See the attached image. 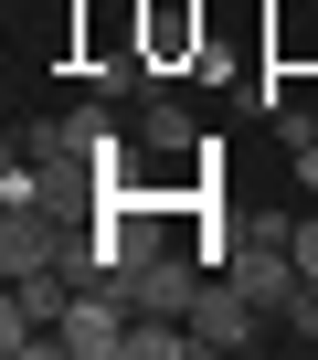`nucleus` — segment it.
<instances>
[{"instance_id": "obj_8", "label": "nucleus", "mask_w": 318, "mask_h": 360, "mask_svg": "<svg viewBox=\"0 0 318 360\" xmlns=\"http://www.w3.org/2000/svg\"><path fill=\"white\" fill-rule=\"evenodd\" d=\"M297 180H307V191H318V127L297 138Z\"/></svg>"}, {"instance_id": "obj_4", "label": "nucleus", "mask_w": 318, "mask_h": 360, "mask_svg": "<svg viewBox=\"0 0 318 360\" xmlns=\"http://www.w3.org/2000/svg\"><path fill=\"white\" fill-rule=\"evenodd\" d=\"M64 212H11V223H0V265H11V276H43V265H64Z\"/></svg>"}, {"instance_id": "obj_1", "label": "nucleus", "mask_w": 318, "mask_h": 360, "mask_svg": "<svg viewBox=\"0 0 318 360\" xmlns=\"http://www.w3.org/2000/svg\"><path fill=\"white\" fill-rule=\"evenodd\" d=\"M127 328H138V307H127V286L106 276V286H75V307H64V349L75 360H127Z\"/></svg>"}, {"instance_id": "obj_9", "label": "nucleus", "mask_w": 318, "mask_h": 360, "mask_svg": "<svg viewBox=\"0 0 318 360\" xmlns=\"http://www.w3.org/2000/svg\"><path fill=\"white\" fill-rule=\"evenodd\" d=\"M307 11H318V0H307Z\"/></svg>"}, {"instance_id": "obj_2", "label": "nucleus", "mask_w": 318, "mask_h": 360, "mask_svg": "<svg viewBox=\"0 0 318 360\" xmlns=\"http://www.w3.org/2000/svg\"><path fill=\"white\" fill-rule=\"evenodd\" d=\"M117 286H127V307H138V318H191V297H202V276H191L170 244L127 255V276H117Z\"/></svg>"}, {"instance_id": "obj_5", "label": "nucleus", "mask_w": 318, "mask_h": 360, "mask_svg": "<svg viewBox=\"0 0 318 360\" xmlns=\"http://www.w3.org/2000/svg\"><path fill=\"white\" fill-rule=\"evenodd\" d=\"M138 138H148V148H191V106H170V96H159V106L138 117Z\"/></svg>"}, {"instance_id": "obj_3", "label": "nucleus", "mask_w": 318, "mask_h": 360, "mask_svg": "<svg viewBox=\"0 0 318 360\" xmlns=\"http://www.w3.org/2000/svg\"><path fill=\"white\" fill-rule=\"evenodd\" d=\"M191 339H202V349H255V339H265V307L223 276V286H202V297H191Z\"/></svg>"}, {"instance_id": "obj_7", "label": "nucleus", "mask_w": 318, "mask_h": 360, "mask_svg": "<svg viewBox=\"0 0 318 360\" xmlns=\"http://www.w3.org/2000/svg\"><path fill=\"white\" fill-rule=\"evenodd\" d=\"M297 265H307V286H318V212L297 223Z\"/></svg>"}, {"instance_id": "obj_10", "label": "nucleus", "mask_w": 318, "mask_h": 360, "mask_svg": "<svg viewBox=\"0 0 318 360\" xmlns=\"http://www.w3.org/2000/svg\"><path fill=\"white\" fill-rule=\"evenodd\" d=\"M307 117H318V106H307Z\"/></svg>"}, {"instance_id": "obj_6", "label": "nucleus", "mask_w": 318, "mask_h": 360, "mask_svg": "<svg viewBox=\"0 0 318 360\" xmlns=\"http://www.w3.org/2000/svg\"><path fill=\"white\" fill-rule=\"evenodd\" d=\"M191 43V11H181V0H148V53H181Z\"/></svg>"}]
</instances>
